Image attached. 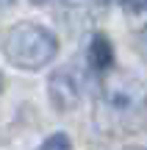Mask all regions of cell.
Listing matches in <instances>:
<instances>
[{"mask_svg": "<svg viewBox=\"0 0 147 150\" xmlns=\"http://www.w3.org/2000/svg\"><path fill=\"white\" fill-rule=\"evenodd\" d=\"M142 39H144V47H147V28H144V31H142Z\"/></svg>", "mask_w": 147, "mask_h": 150, "instance_id": "9c48e42d", "label": "cell"}, {"mask_svg": "<svg viewBox=\"0 0 147 150\" xmlns=\"http://www.w3.org/2000/svg\"><path fill=\"white\" fill-rule=\"evenodd\" d=\"M6 59L20 70H42L58 53V39L36 22H17L3 45Z\"/></svg>", "mask_w": 147, "mask_h": 150, "instance_id": "7a4b0ae2", "label": "cell"}, {"mask_svg": "<svg viewBox=\"0 0 147 150\" xmlns=\"http://www.w3.org/2000/svg\"><path fill=\"white\" fill-rule=\"evenodd\" d=\"M11 3H14V0H0V8H8Z\"/></svg>", "mask_w": 147, "mask_h": 150, "instance_id": "52a82bcc", "label": "cell"}, {"mask_svg": "<svg viewBox=\"0 0 147 150\" xmlns=\"http://www.w3.org/2000/svg\"><path fill=\"white\" fill-rule=\"evenodd\" d=\"M47 95L58 111H72L81 100V78L72 70H58L47 81Z\"/></svg>", "mask_w": 147, "mask_h": 150, "instance_id": "3957f363", "label": "cell"}, {"mask_svg": "<svg viewBox=\"0 0 147 150\" xmlns=\"http://www.w3.org/2000/svg\"><path fill=\"white\" fill-rule=\"evenodd\" d=\"M92 3H97V6H106V3H111V0H92Z\"/></svg>", "mask_w": 147, "mask_h": 150, "instance_id": "ba28073f", "label": "cell"}, {"mask_svg": "<svg viewBox=\"0 0 147 150\" xmlns=\"http://www.w3.org/2000/svg\"><path fill=\"white\" fill-rule=\"evenodd\" d=\"M39 150H72V142L67 134H53L50 139H44V145Z\"/></svg>", "mask_w": 147, "mask_h": 150, "instance_id": "5b68a950", "label": "cell"}, {"mask_svg": "<svg viewBox=\"0 0 147 150\" xmlns=\"http://www.w3.org/2000/svg\"><path fill=\"white\" fill-rule=\"evenodd\" d=\"M31 3H36V6H42V3H47V0H31Z\"/></svg>", "mask_w": 147, "mask_h": 150, "instance_id": "30bf717a", "label": "cell"}, {"mask_svg": "<svg viewBox=\"0 0 147 150\" xmlns=\"http://www.w3.org/2000/svg\"><path fill=\"white\" fill-rule=\"evenodd\" d=\"M86 59H89V67H92V70H97V72H106V70H108V67L114 64V47H111L108 36L94 33L92 42H89Z\"/></svg>", "mask_w": 147, "mask_h": 150, "instance_id": "277c9868", "label": "cell"}, {"mask_svg": "<svg viewBox=\"0 0 147 150\" xmlns=\"http://www.w3.org/2000/svg\"><path fill=\"white\" fill-rule=\"evenodd\" d=\"M120 3H122V8L133 11V14H144L147 11V0H120Z\"/></svg>", "mask_w": 147, "mask_h": 150, "instance_id": "8992f818", "label": "cell"}, {"mask_svg": "<svg viewBox=\"0 0 147 150\" xmlns=\"http://www.w3.org/2000/svg\"><path fill=\"white\" fill-rule=\"evenodd\" d=\"M94 122L111 136L136 134L147 125V92L133 78H114L103 86L94 108Z\"/></svg>", "mask_w": 147, "mask_h": 150, "instance_id": "6da1fadb", "label": "cell"}]
</instances>
